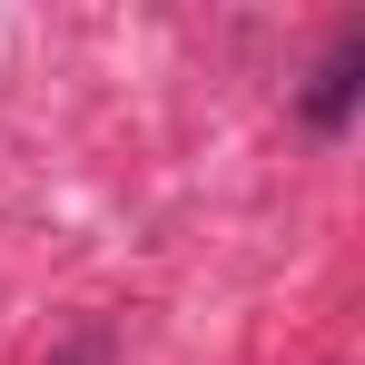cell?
Masks as SVG:
<instances>
[{
    "label": "cell",
    "mask_w": 365,
    "mask_h": 365,
    "mask_svg": "<svg viewBox=\"0 0 365 365\" xmlns=\"http://www.w3.org/2000/svg\"><path fill=\"white\" fill-rule=\"evenodd\" d=\"M50 365H99V346H69V356H50Z\"/></svg>",
    "instance_id": "obj_2"
},
{
    "label": "cell",
    "mask_w": 365,
    "mask_h": 365,
    "mask_svg": "<svg viewBox=\"0 0 365 365\" xmlns=\"http://www.w3.org/2000/svg\"><path fill=\"white\" fill-rule=\"evenodd\" d=\"M356 79H365V30H336V50H326L316 89H306V128L316 138H336V128L356 119Z\"/></svg>",
    "instance_id": "obj_1"
}]
</instances>
